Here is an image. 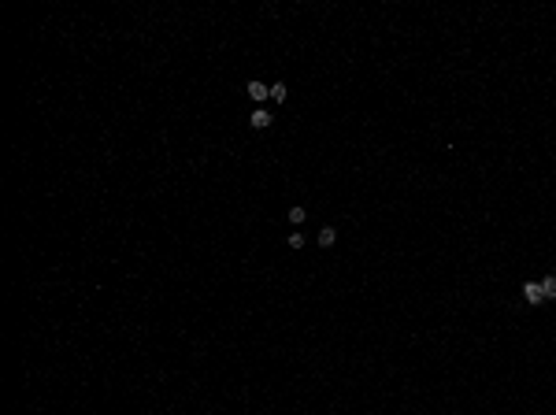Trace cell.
I'll return each instance as SVG.
<instances>
[{
  "label": "cell",
  "mask_w": 556,
  "mask_h": 415,
  "mask_svg": "<svg viewBox=\"0 0 556 415\" xmlns=\"http://www.w3.org/2000/svg\"><path fill=\"white\" fill-rule=\"evenodd\" d=\"M245 93H248V97H252L256 104H264V100L271 97V86H264V82H248V86H245Z\"/></svg>",
  "instance_id": "2"
},
{
  "label": "cell",
  "mask_w": 556,
  "mask_h": 415,
  "mask_svg": "<svg viewBox=\"0 0 556 415\" xmlns=\"http://www.w3.org/2000/svg\"><path fill=\"white\" fill-rule=\"evenodd\" d=\"M334 241H338V230H334V227H323V230H319V245H323V248H330Z\"/></svg>",
  "instance_id": "4"
},
{
  "label": "cell",
  "mask_w": 556,
  "mask_h": 415,
  "mask_svg": "<svg viewBox=\"0 0 556 415\" xmlns=\"http://www.w3.org/2000/svg\"><path fill=\"white\" fill-rule=\"evenodd\" d=\"M271 123H275V115H271L267 108H256L252 115H248V126H252V130H267Z\"/></svg>",
  "instance_id": "1"
},
{
  "label": "cell",
  "mask_w": 556,
  "mask_h": 415,
  "mask_svg": "<svg viewBox=\"0 0 556 415\" xmlns=\"http://www.w3.org/2000/svg\"><path fill=\"white\" fill-rule=\"evenodd\" d=\"M271 100H275V104L286 100V82H275V86H271Z\"/></svg>",
  "instance_id": "5"
},
{
  "label": "cell",
  "mask_w": 556,
  "mask_h": 415,
  "mask_svg": "<svg viewBox=\"0 0 556 415\" xmlns=\"http://www.w3.org/2000/svg\"><path fill=\"white\" fill-rule=\"evenodd\" d=\"M304 219H308V211H304V208H289V222H293V227H301Z\"/></svg>",
  "instance_id": "7"
},
{
  "label": "cell",
  "mask_w": 556,
  "mask_h": 415,
  "mask_svg": "<svg viewBox=\"0 0 556 415\" xmlns=\"http://www.w3.org/2000/svg\"><path fill=\"white\" fill-rule=\"evenodd\" d=\"M541 293H545V300H549V296H556V278H552V275L541 278Z\"/></svg>",
  "instance_id": "6"
},
{
  "label": "cell",
  "mask_w": 556,
  "mask_h": 415,
  "mask_svg": "<svg viewBox=\"0 0 556 415\" xmlns=\"http://www.w3.org/2000/svg\"><path fill=\"white\" fill-rule=\"evenodd\" d=\"M304 245H308V237H304L301 230H293L289 234V248H304Z\"/></svg>",
  "instance_id": "8"
},
{
  "label": "cell",
  "mask_w": 556,
  "mask_h": 415,
  "mask_svg": "<svg viewBox=\"0 0 556 415\" xmlns=\"http://www.w3.org/2000/svg\"><path fill=\"white\" fill-rule=\"evenodd\" d=\"M523 296H527V304H541V300H545L541 282H527V286H523Z\"/></svg>",
  "instance_id": "3"
}]
</instances>
